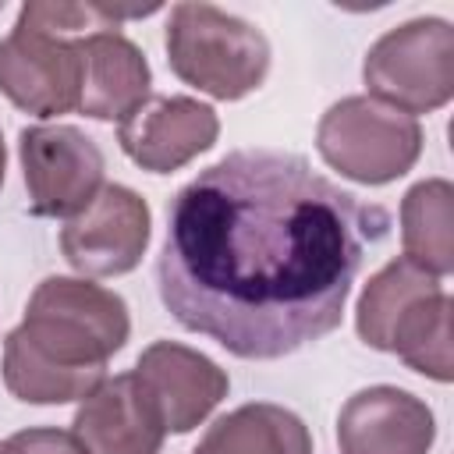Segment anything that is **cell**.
I'll return each mask as SVG.
<instances>
[{
  "label": "cell",
  "mask_w": 454,
  "mask_h": 454,
  "mask_svg": "<svg viewBox=\"0 0 454 454\" xmlns=\"http://www.w3.org/2000/svg\"><path fill=\"white\" fill-rule=\"evenodd\" d=\"M4 170H7V149H4V135H0V184H4Z\"/></svg>",
  "instance_id": "19"
},
{
  "label": "cell",
  "mask_w": 454,
  "mask_h": 454,
  "mask_svg": "<svg viewBox=\"0 0 454 454\" xmlns=\"http://www.w3.org/2000/svg\"><path fill=\"white\" fill-rule=\"evenodd\" d=\"M436 419L411 390L380 383L351 394L337 415L340 454H429Z\"/></svg>",
  "instance_id": "11"
},
{
  "label": "cell",
  "mask_w": 454,
  "mask_h": 454,
  "mask_svg": "<svg viewBox=\"0 0 454 454\" xmlns=\"http://www.w3.org/2000/svg\"><path fill=\"white\" fill-rule=\"evenodd\" d=\"M131 333L121 294L85 277H46L25 319L4 337V387L25 404H67L92 394L110 355Z\"/></svg>",
  "instance_id": "2"
},
{
  "label": "cell",
  "mask_w": 454,
  "mask_h": 454,
  "mask_svg": "<svg viewBox=\"0 0 454 454\" xmlns=\"http://www.w3.org/2000/svg\"><path fill=\"white\" fill-rule=\"evenodd\" d=\"M131 372L156 404L167 433H192L231 387L227 372L213 358L177 340H153Z\"/></svg>",
  "instance_id": "10"
},
{
  "label": "cell",
  "mask_w": 454,
  "mask_h": 454,
  "mask_svg": "<svg viewBox=\"0 0 454 454\" xmlns=\"http://www.w3.org/2000/svg\"><path fill=\"white\" fill-rule=\"evenodd\" d=\"M369 96L404 110L433 114L454 96V28L443 18H411L383 32L362 64Z\"/></svg>",
  "instance_id": "5"
},
{
  "label": "cell",
  "mask_w": 454,
  "mask_h": 454,
  "mask_svg": "<svg viewBox=\"0 0 454 454\" xmlns=\"http://www.w3.org/2000/svg\"><path fill=\"white\" fill-rule=\"evenodd\" d=\"M316 149L348 181L390 184L415 167L422 124L372 96H344L319 117Z\"/></svg>",
  "instance_id": "4"
},
{
  "label": "cell",
  "mask_w": 454,
  "mask_h": 454,
  "mask_svg": "<svg viewBox=\"0 0 454 454\" xmlns=\"http://www.w3.org/2000/svg\"><path fill=\"white\" fill-rule=\"evenodd\" d=\"M387 351L397 355L408 369L436 380V383H450L454 376V355H450V294L429 291L422 298H415L390 326L387 337Z\"/></svg>",
  "instance_id": "16"
},
{
  "label": "cell",
  "mask_w": 454,
  "mask_h": 454,
  "mask_svg": "<svg viewBox=\"0 0 454 454\" xmlns=\"http://www.w3.org/2000/svg\"><path fill=\"white\" fill-rule=\"evenodd\" d=\"M387 213L298 153L238 149L167 209L156 287L167 312L238 358L273 362L340 326Z\"/></svg>",
  "instance_id": "1"
},
{
  "label": "cell",
  "mask_w": 454,
  "mask_h": 454,
  "mask_svg": "<svg viewBox=\"0 0 454 454\" xmlns=\"http://www.w3.org/2000/svg\"><path fill=\"white\" fill-rule=\"evenodd\" d=\"M32 213L78 216L103 188V149L74 124H35L18 135Z\"/></svg>",
  "instance_id": "6"
},
{
  "label": "cell",
  "mask_w": 454,
  "mask_h": 454,
  "mask_svg": "<svg viewBox=\"0 0 454 454\" xmlns=\"http://www.w3.org/2000/svg\"><path fill=\"white\" fill-rule=\"evenodd\" d=\"M163 43L170 71L213 99H241L255 92L270 71L262 28L213 4H174Z\"/></svg>",
  "instance_id": "3"
},
{
  "label": "cell",
  "mask_w": 454,
  "mask_h": 454,
  "mask_svg": "<svg viewBox=\"0 0 454 454\" xmlns=\"http://www.w3.org/2000/svg\"><path fill=\"white\" fill-rule=\"evenodd\" d=\"M4 454H85V447L74 440V433H64L53 426H32L14 433L4 443Z\"/></svg>",
  "instance_id": "18"
},
{
  "label": "cell",
  "mask_w": 454,
  "mask_h": 454,
  "mask_svg": "<svg viewBox=\"0 0 454 454\" xmlns=\"http://www.w3.org/2000/svg\"><path fill=\"white\" fill-rule=\"evenodd\" d=\"M149 234V202L124 184H103L96 199L64 223L60 252L71 270L85 277H121L142 262Z\"/></svg>",
  "instance_id": "7"
},
{
  "label": "cell",
  "mask_w": 454,
  "mask_h": 454,
  "mask_svg": "<svg viewBox=\"0 0 454 454\" xmlns=\"http://www.w3.org/2000/svg\"><path fill=\"white\" fill-rule=\"evenodd\" d=\"M0 454H4V443H0Z\"/></svg>",
  "instance_id": "20"
},
{
  "label": "cell",
  "mask_w": 454,
  "mask_h": 454,
  "mask_svg": "<svg viewBox=\"0 0 454 454\" xmlns=\"http://www.w3.org/2000/svg\"><path fill=\"white\" fill-rule=\"evenodd\" d=\"M82 53V96L78 110L96 121H124L149 99L153 71L145 53L117 28L78 39Z\"/></svg>",
  "instance_id": "13"
},
{
  "label": "cell",
  "mask_w": 454,
  "mask_h": 454,
  "mask_svg": "<svg viewBox=\"0 0 454 454\" xmlns=\"http://www.w3.org/2000/svg\"><path fill=\"white\" fill-rule=\"evenodd\" d=\"M216 135V110L192 96H149L117 124L121 149L149 174L181 170L199 153L213 149Z\"/></svg>",
  "instance_id": "9"
},
{
  "label": "cell",
  "mask_w": 454,
  "mask_h": 454,
  "mask_svg": "<svg viewBox=\"0 0 454 454\" xmlns=\"http://www.w3.org/2000/svg\"><path fill=\"white\" fill-rule=\"evenodd\" d=\"M401 245L404 259L433 277L454 270V188L443 177L411 184L401 199Z\"/></svg>",
  "instance_id": "15"
},
{
  "label": "cell",
  "mask_w": 454,
  "mask_h": 454,
  "mask_svg": "<svg viewBox=\"0 0 454 454\" xmlns=\"http://www.w3.org/2000/svg\"><path fill=\"white\" fill-rule=\"evenodd\" d=\"M440 277L426 273L422 266H415L411 259L397 255L390 259L380 273L369 277V284L362 287L358 294V305H355V330L358 337L376 348V351H387V337H390V326L394 319L422 294L429 291H440Z\"/></svg>",
  "instance_id": "17"
},
{
  "label": "cell",
  "mask_w": 454,
  "mask_h": 454,
  "mask_svg": "<svg viewBox=\"0 0 454 454\" xmlns=\"http://www.w3.org/2000/svg\"><path fill=\"white\" fill-rule=\"evenodd\" d=\"M74 440L85 454H160L163 419L135 372L103 380L74 411Z\"/></svg>",
  "instance_id": "12"
},
{
  "label": "cell",
  "mask_w": 454,
  "mask_h": 454,
  "mask_svg": "<svg viewBox=\"0 0 454 454\" xmlns=\"http://www.w3.org/2000/svg\"><path fill=\"white\" fill-rule=\"evenodd\" d=\"M192 454H312V436L294 411L255 401L220 415Z\"/></svg>",
  "instance_id": "14"
},
{
  "label": "cell",
  "mask_w": 454,
  "mask_h": 454,
  "mask_svg": "<svg viewBox=\"0 0 454 454\" xmlns=\"http://www.w3.org/2000/svg\"><path fill=\"white\" fill-rule=\"evenodd\" d=\"M0 92L32 117L74 110L82 96L78 39L14 21L11 35L0 39Z\"/></svg>",
  "instance_id": "8"
}]
</instances>
